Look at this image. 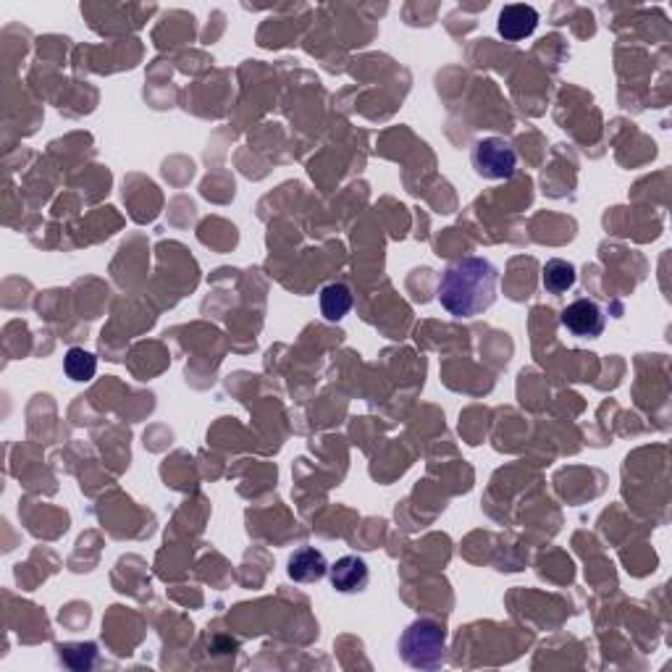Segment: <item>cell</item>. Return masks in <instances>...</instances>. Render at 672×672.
Here are the masks:
<instances>
[{
  "label": "cell",
  "instance_id": "1",
  "mask_svg": "<svg viewBox=\"0 0 672 672\" xmlns=\"http://www.w3.org/2000/svg\"><path fill=\"white\" fill-rule=\"evenodd\" d=\"M499 271L486 258H462L444 268L436 287L441 308L455 318H476L497 300Z\"/></svg>",
  "mask_w": 672,
  "mask_h": 672
},
{
  "label": "cell",
  "instance_id": "2",
  "mask_svg": "<svg viewBox=\"0 0 672 672\" xmlns=\"http://www.w3.org/2000/svg\"><path fill=\"white\" fill-rule=\"evenodd\" d=\"M399 654L410 667L436 670L447 662V633L434 620H415L399 638Z\"/></svg>",
  "mask_w": 672,
  "mask_h": 672
},
{
  "label": "cell",
  "instance_id": "3",
  "mask_svg": "<svg viewBox=\"0 0 672 672\" xmlns=\"http://www.w3.org/2000/svg\"><path fill=\"white\" fill-rule=\"evenodd\" d=\"M470 161L476 174L489 179V182H502V179H512L518 171V153L502 137H483L476 142Z\"/></svg>",
  "mask_w": 672,
  "mask_h": 672
},
{
  "label": "cell",
  "instance_id": "4",
  "mask_svg": "<svg viewBox=\"0 0 672 672\" xmlns=\"http://www.w3.org/2000/svg\"><path fill=\"white\" fill-rule=\"evenodd\" d=\"M560 323L565 326V331H570L578 339H596V336L604 334L607 318L594 300H575L562 310Z\"/></svg>",
  "mask_w": 672,
  "mask_h": 672
},
{
  "label": "cell",
  "instance_id": "5",
  "mask_svg": "<svg viewBox=\"0 0 672 672\" xmlns=\"http://www.w3.org/2000/svg\"><path fill=\"white\" fill-rule=\"evenodd\" d=\"M539 27V11L533 6H525V3H512V6H504L502 14H499L497 29L504 40L518 42L531 37Z\"/></svg>",
  "mask_w": 672,
  "mask_h": 672
},
{
  "label": "cell",
  "instance_id": "6",
  "mask_svg": "<svg viewBox=\"0 0 672 672\" xmlns=\"http://www.w3.org/2000/svg\"><path fill=\"white\" fill-rule=\"evenodd\" d=\"M331 586L339 591V594H357L363 591L371 581V573H368V565H365L363 557H355V554H347L342 560H336V565L329 567Z\"/></svg>",
  "mask_w": 672,
  "mask_h": 672
},
{
  "label": "cell",
  "instance_id": "7",
  "mask_svg": "<svg viewBox=\"0 0 672 672\" xmlns=\"http://www.w3.org/2000/svg\"><path fill=\"white\" fill-rule=\"evenodd\" d=\"M287 573L297 583H315L329 573V562H326L323 552H318L313 546H302L289 557Z\"/></svg>",
  "mask_w": 672,
  "mask_h": 672
},
{
  "label": "cell",
  "instance_id": "8",
  "mask_svg": "<svg viewBox=\"0 0 672 672\" xmlns=\"http://www.w3.org/2000/svg\"><path fill=\"white\" fill-rule=\"evenodd\" d=\"M575 281H578V273H575L573 263H567V260H546L544 271H541V284L549 294H565L567 289L575 287Z\"/></svg>",
  "mask_w": 672,
  "mask_h": 672
},
{
  "label": "cell",
  "instance_id": "9",
  "mask_svg": "<svg viewBox=\"0 0 672 672\" xmlns=\"http://www.w3.org/2000/svg\"><path fill=\"white\" fill-rule=\"evenodd\" d=\"M352 310V292L347 284H326L321 289V313L326 321H342L344 315Z\"/></svg>",
  "mask_w": 672,
  "mask_h": 672
},
{
  "label": "cell",
  "instance_id": "10",
  "mask_svg": "<svg viewBox=\"0 0 672 672\" xmlns=\"http://www.w3.org/2000/svg\"><path fill=\"white\" fill-rule=\"evenodd\" d=\"M63 371H66L71 381H90L95 371H98V357L82 350V347H71L66 357H63Z\"/></svg>",
  "mask_w": 672,
  "mask_h": 672
}]
</instances>
